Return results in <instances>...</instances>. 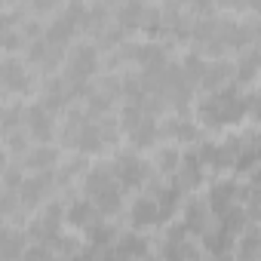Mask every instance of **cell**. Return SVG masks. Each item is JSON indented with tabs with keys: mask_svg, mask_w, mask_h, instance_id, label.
Masks as SVG:
<instances>
[{
	"mask_svg": "<svg viewBox=\"0 0 261 261\" xmlns=\"http://www.w3.org/2000/svg\"><path fill=\"white\" fill-rule=\"evenodd\" d=\"M194 114L203 129L224 133V129H233L249 117V98L240 89V83H230L215 92H200V98L194 101Z\"/></svg>",
	"mask_w": 261,
	"mask_h": 261,
	"instance_id": "6da1fadb",
	"label": "cell"
},
{
	"mask_svg": "<svg viewBox=\"0 0 261 261\" xmlns=\"http://www.w3.org/2000/svg\"><path fill=\"white\" fill-rule=\"evenodd\" d=\"M255 166H261V126H246L240 133H227L218 142L215 154V172H237L249 175Z\"/></svg>",
	"mask_w": 261,
	"mask_h": 261,
	"instance_id": "7a4b0ae2",
	"label": "cell"
},
{
	"mask_svg": "<svg viewBox=\"0 0 261 261\" xmlns=\"http://www.w3.org/2000/svg\"><path fill=\"white\" fill-rule=\"evenodd\" d=\"M80 194L89 197V200L98 206V212H101L105 218H117V215L123 212V197H126V191H123V185L117 181L114 163H105V160L89 163L86 175L80 178Z\"/></svg>",
	"mask_w": 261,
	"mask_h": 261,
	"instance_id": "3957f363",
	"label": "cell"
},
{
	"mask_svg": "<svg viewBox=\"0 0 261 261\" xmlns=\"http://www.w3.org/2000/svg\"><path fill=\"white\" fill-rule=\"evenodd\" d=\"M120 129H123V139L129 142V148H136V151H151L160 145V117L151 114L148 108L142 105H133V101H123L120 111Z\"/></svg>",
	"mask_w": 261,
	"mask_h": 261,
	"instance_id": "277c9868",
	"label": "cell"
},
{
	"mask_svg": "<svg viewBox=\"0 0 261 261\" xmlns=\"http://www.w3.org/2000/svg\"><path fill=\"white\" fill-rule=\"evenodd\" d=\"M98 71H101V46L95 40H80V43H74L68 49L65 65H62V74L80 89V98L92 86V80L98 77Z\"/></svg>",
	"mask_w": 261,
	"mask_h": 261,
	"instance_id": "5b68a950",
	"label": "cell"
},
{
	"mask_svg": "<svg viewBox=\"0 0 261 261\" xmlns=\"http://www.w3.org/2000/svg\"><path fill=\"white\" fill-rule=\"evenodd\" d=\"M114 172H117V181L123 185V191H145L151 185V178L157 175L154 169V160L142 157V151L129 148V151H117L114 154Z\"/></svg>",
	"mask_w": 261,
	"mask_h": 261,
	"instance_id": "8992f818",
	"label": "cell"
},
{
	"mask_svg": "<svg viewBox=\"0 0 261 261\" xmlns=\"http://www.w3.org/2000/svg\"><path fill=\"white\" fill-rule=\"evenodd\" d=\"M86 7L83 0H65V7L59 13H53V19L46 22V37L53 43H62V46H74V40L83 34V19H86Z\"/></svg>",
	"mask_w": 261,
	"mask_h": 261,
	"instance_id": "52a82bcc",
	"label": "cell"
},
{
	"mask_svg": "<svg viewBox=\"0 0 261 261\" xmlns=\"http://www.w3.org/2000/svg\"><path fill=\"white\" fill-rule=\"evenodd\" d=\"M65 203H59V200H49L46 206H40L37 212H34V218L25 224V230H28V237L31 240H37V243H56L62 233H65Z\"/></svg>",
	"mask_w": 261,
	"mask_h": 261,
	"instance_id": "ba28073f",
	"label": "cell"
},
{
	"mask_svg": "<svg viewBox=\"0 0 261 261\" xmlns=\"http://www.w3.org/2000/svg\"><path fill=\"white\" fill-rule=\"evenodd\" d=\"M59 191V178L56 169L53 172H25V181L19 185V197H22V209L25 215L37 212L40 206H46Z\"/></svg>",
	"mask_w": 261,
	"mask_h": 261,
	"instance_id": "9c48e42d",
	"label": "cell"
},
{
	"mask_svg": "<svg viewBox=\"0 0 261 261\" xmlns=\"http://www.w3.org/2000/svg\"><path fill=\"white\" fill-rule=\"evenodd\" d=\"M37 101L46 105L53 114H65L71 105L80 101V89L59 71V74L43 77V83H40V89H37Z\"/></svg>",
	"mask_w": 261,
	"mask_h": 261,
	"instance_id": "30bf717a",
	"label": "cell"
},
{
	"mask_svg": "<svg viewBox=\"0 0 261 261\" xmlns=\"http://www.w3.org/2000/svg\"><path fill=\"white\" fill-rule=\"evenodd\" d=\"M22 56L28 59V65H31L37 74L49 77V74H59V71H62V65H65V56H68V46H62V43H53V40L43 34V37L31 40V43L25 46V53H22Z\"/></svg>",
	"mask_w": 261,
	"mask_h": 261,
	"instance_id": "8fae6325",
	"label": "cell"
},
{
	"mask_svg": "<svg viewBox=\"0 0 261 261\" xmlns=\"http://www.w3.org/2000/svg\"><path fill=\"white\" fill-rule=\"evenodd\" d=\"M157 252L163 258H200L206 249L194 243V233L185 227V221H169L163 224V243Z\"/></svg>",
	"mask_w": 261,
	"mask_h": 261,
	"instance_id": "7c38bea8",
	"label": "cell"
},
{
	"mask_svg": "<svg viewBox=\"0 0 261 261\" xmlns=\"http://www.w3.org/2000/svg\"><path fill=\"white\" fill-rule=\"evenodd\" d=\"M4 92L10 98L34 92V68L19 53H7V59H4Z\"/></svg>",
	"mask_w": 261,
	"mask_h": 261,
	"instance_id": "4fadbf2b",
	"label": "cell"
},
{
	"mask_svg": "<svg viewBox=\"0 0 261 261\" xmlns=\"http://www.w3.org/2000/svg\"><path fill=\"white\" fill-rule=\"evenodd\" d=\"M200 129H203L200 120L191 117V114H185V111H169L160 120V136L166 142H175V145H194V142H200L203 139Z\"/></svg>",
	"mask_w": 261,
	"mask_h": 261,
	"instance_id": "5bb4252c",
	"label": "cell"
},
{
	"mask_svg": "<svg viewBox=\"0 0 261 261\" xmlns=\"http://www.w3.org/2000/svg\"><path fill=\"white\" fill-rule=\"evenodd\" d=\"M25 129L31 133L34 142H53L59 139V114H53L40 101H31L25 105Z\"/></svg>",
	"mask_w": 261,
	"mask_h": 261,
	"instance_id": "9a60e30c",
	"label": "cell"
},
{
	"mask_svg": "<svg viewBox=\"0 0 261 261\" xmlns=\"http://www.w3.org/2000/svg\"><path fill=\"white\" fill-rule=\"evenodd\" d=\"M129 224L136 230H154V227L166 224L163 209H160V203H157V197L151 191H142L133 203H129Z\"/></svg>",
	"mask_w": 261,
	"mask_h": 261,
	"instance_id": "2e32d148",
	"label": "cell"
},
{
	"mask_svg": "<svg viewBox=\"0 0 261 261\" xmlns=\"http://www.w3.org/2000/svg\"><path fill=\"white\" fill-rule=\"evenodd\" d=\"M246 191H249V185H240L237 178H215L209 185V191H206V200H209L215 218L224 215L227 209H233L237 203H243L246 200Z\"/></svg>",
	"mask_w": 261,
	"mask_h": 261,
	"instance_id": "e0dca14e",
	"label": "cell"
},
{
	"mask_svg": "<svg viewBox=\"0 0 261 261\" xmlns=\"http://www.w3.org/2000/svg\"><path fill=\"white\" fill-rule=\"evenodd\" d=\"M62 145H53V142H34L22 157H19V163H22V169L25 172H53V169H59V163H62Z\"/></svg>",
	"mask_w": 261,
	"mask_h": 261,
	"instance_id": "ac0fdd59",
	"label": "cell"
},
{
	"mask_svg": "<svg viewBox=\"0 0 261 261\" xmlns=\"http://www.w3.org/2000/svg\"><path fill=\"white\" fill-rule=\"evenodd\" d=\"M178 181L188 188V191H197V188H203L206 185V178L212 175V169H209V163L203 160V154L197 151V145H188L185 151H181V163H178Z\"/></svg>",
	"mask_w": 261,
	"mask_h": 261,
	"instance_id": "d6986e66",
	"label": "cell"
},
{
	"mask_svg": "<svg viewBox=\"0 0 261 261\" xmlns=\"http://www.w3.org/2000/svg\"><path fill=\"white\" fill-rule=\"evenodd\" d=\"M181 221H185V227H188L194 237H203V233L215 224V212H212L206 194H203V197L191 194V197L185 200V206H181Z\"/></svg>",
	"mask_w": 261,
	"mask_h": 261,
	"instance_id": "ffe728a7",
	"label": "cell"
},
{
	"mask_svg": "<svg viewBox=\"0 0 261 261\" xmlns=\"http://www.w3.org/2000/svg\"><path fill=\"white\" fill-rule=\"evenodd\" d=\"M105 215L98 212V206L89 200V197H71L68 203H65V221H68V227L71 230H80V233H86L95 221H101Z\"/></svg>",
	"mask_w": 261,
	"mask_h": 261,
	"instance_id": "44dd1931",
	"label": "cell"
},
{
	"mask_svg": "<svg viewBox=\"0 0 261 261\" xmlns=\"http://www.w3.org/2000/svg\"><path fill=\"white\" fill-rule=\"evenodd\" d=\"M230 83H237V62H230L227 56L209 59L206 71H203V80H200V92H215V89H224Z\"/></svg>",
	"mask_w": 261,
	"mask_h": 261,
	"instance_id": "7402d4cb",
	"label": "cell"
},
{
	"mask_svg": "<svg viewBox=\"0 0 261 261\" xmlns=\"http://www.w3.org/2000/svg\"><path fill=\"white\" fill-rule=\"evenodd\" d=\"M114 25V7L108 0H95L86 7V19H83V34L92 40H101V34Z\"/></svg>",
	"mask_w": 261,
	"mask_h": 261,
	"instance_id": "603a6c76",
	"label": "cell"
},
{
	"mask_svg": "<svg viewBox=\"0 0 261 261\" xmlns=\"http://www.w3.org/2000/svg\"><path fill=\"white\" fill-rule=\"evenodd\" d=\"M114 258H145L151 255V243L145 237V230H120V237L114 240V249H111Z\"/></svg>",
	"mask_w": 261,
	"mask_h": 261,
	"instance_id": "cb8c5ba5",
	"label": "cell"
},
{
	"mask_svg": "<svg viewBox=\"0 0 261 261\" xmlns=\"http://www.w3.org/2000/svg\"><path fill=\"white\" fill-rule=\"evenodd\" d=\"M28 243H31V237L25 227L19 230V224H4V233H0V261H22Z\"/></svg>",
	"mask_w": 261,
	"mask_h": 261,
	"instance_id": "d4e9b609",
	"label": "cell"
},
{
	"mask_svg": "<svg viewBox=\"0 0 261 261\" xmlns=\"http://www.w3.org/2000/svg\"><path fill=\"white\" fill-rule=\"evenodd\" d=\"M200 243H203L206 255L221 258V255H233V249H237V233H230L224 224H218V221H215V224L200 237Z\"/></svg>",
	"mask_w": 261,
	"mask_h": 261,
	"instance_id": "484cf974",
	"label": "cell"
},
{
	"mask_svg": "<svg viewBox=\"0 0 261 261\" xmlns=\"http://www.w3.org/2000/svg\"><path fill=\"white\" fill-rule=\"evenodd\" d=\"M258 77H261V46L252 43V46L237 53V83L240 86H252Z\"/></svg>",
	"mask_w": 261,
	"mask_h": 261,
	"instance_id": "4316f807",
	"label": "cell"
},
{
	"mask_svg": "<svg viewBox=\"0 0 261 261\" xmlns=\"http://www.w3.org/2000/svg\"><path fill=\"white\" fill-rule=\"evenodd\" d=\"M89 157L86 154H71L68 160H62L59 163V169H56V178H59V188H71L77 178H83L86 175V169H89V163H86Z\"/></svg>",
	"mask_w": 261,
	"mask_h": 261,
	"instance_id": "83f0119b",
	"label": "cell"
},
{
	"mask_svg": "<svg viewBox=\"0 0 261 261\" xmlns=\"http://www.w3.org/2000/svg\"><path fill=\"white\" fill-rule=\"evenodd\" d=\"M151 160H154L157 175H175V172H178V163H181V148H175V142L157 145Z\"/></svg>",
	"mask_w": 261,
	"mask_h": 261,
	"instance_id": "f1b7e54d",
	"label": "cell"
},
{
	"mask_svg": "<svg viewBox=\"0 0 261 261\" xmlns=\"http://www.w3.org/2000/svg\"><path fill=\"white\" fill-rule=\"evenodd\" d=\"M233 255H237V258H261V227H258L255 221L237 237Z\"/></svg>",
	"mask_w": 261,
	"mask_h": 261,
	"instance_id": "f546056e",
	"label": "cell"
},
{
	"mask_svg": "<svg viewBox=\"0 0 261 261\" xmlns=\"http://www.w3.org/2000/svg\"><path fill=\"white\" fill-rule=\"evenodd\" d=\"M243 206H246L249 218H252L255 224H261V185H249V191H246V200H243Z\"/></svg>",
	"mask_w": 261,
	"mask_h": 261,
	"instance_id": "4dcf8cb0",
	"label": "cell"
},
{
	"mask_svg": "<svg viewBox=\"0 0 261 261\" xmlns=\"http://www.w3.org/2000/svg\"><path fill=\"white\" fill-rule=\"evenodd\" d=\"M178 4H181L191 16H197V19H200V16H212V13L218 10L215 0H178Z\"/></svg>",
	"mask_w": 261,
	"mask_h": 261,
	"instance_id": "1f68e13d",
	"label": "cell"
},
{
	"mask_svg": "<svg viewBox=\"0 0 261 261\" xmlns=\"http://www.w3.org/2000/svg\"><path fill=\"white\" fill-rule=\"evenodd\" d=\"M246 98H249V117L261 126V89H249Z\"/></svg>",
	"mask_w": 261,
	"mask_h": 261,
	"instance_id": "d6a6232c",
	"label": "cell"
},
{
	"mask_svg": "<svg viewBox=\"0 0 261 261\" xmlns=\"http://www.w3.org/2000/svg\"><path fill=\"white\" fill-rule=\"evenodd\" d=\"M243 7H246L249 13H255V16H261V0H243Z\"/></svg>",
	"mask_w": 261,
	"mask_h": 261,
	"instance_id": "836d02e7",
	"label": "cell"
},
{
	"mask_svg": "<svg viewBox=\"0 0 261 261\" xmlns=\"http://www.w3.org/2000/svg\"><path fill=\"white\" fill-rule=\"evenodd\" d=\"M252 25H255V43L261 46V16H255V19H252Z\"/></svg>",
	"mask_w": 261,
	"mask_h": 261,
	"instance_id": "e575fe53",
	"label": "cell"
},
{
	"mask_svg": "<svg viewBox=\"0 0 261 261\" xmlns=\"http://www.w3.org/2000/svg\"><path fill=\"white\" fill-rule=\"evenodd\" d=\"M19 4H25V7H28V4H31V0H19Z\"/></svg>",
	"mask_w": 261,
	"mask_h": 261,
	"instance_id": "d590c367",
	"label": "cell"
}]
</instances>
